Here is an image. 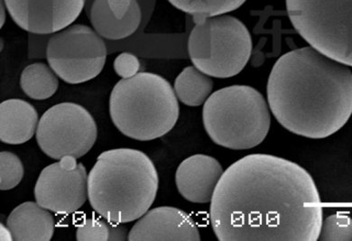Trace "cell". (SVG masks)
Segmentation results:
<instances>
[{"mask_svg": "<svg viewBox=\"0 0 352 241\" xmlns=\"http://www.w3.org/2000/svg\"><path fill=\"white\" fill-rule=\"evenodd\" d=\"M7 226L16 241H49L54 236V217L36 202H25L14 209Z\"/></svg>", "mask_w": 352, "mask_h": 241, "instance_id": "obj_16", "label": "cell"}, {"mask_svg": "<svg viewBox=\"0 0 352 241\" xmlns=\"http://www.w3.org/2000/svg\"><path fill=\"white\" fill-rule=\"evenodd\" d=\"M38 123L36 108L25 100H7L0 105V140L5 144L30 141L36 134Z\"/></svg>", "mask_w": 352, "mask_h": 241, "instance_id": "obj_15", "label": "cell"}, {"mask_svg": "<svg viewBox=\"0 0 352 241\" xmlns=\"http://www.w3.org/2000/svg\"><path fill=\"white\" fill-rule=\"evenodd\" d=\"M74 157L46 166L34 185V198L43 208L56 214H72L88 199V174Z\"/></svg>", "mask_w": 352, "mask_h": 241, "instance_id": "obj_10", "label": "cell"}, {"mask_svg": "<svg viewBox=\"0 0 352 241\" xmlns=\"http://www.w3.org/2000/svg\"><path fill=\"white\" fill-rule=\"evenodd\" d=\"M20 28L34 34H51L70 27L85 0H3Z\"/></svg>", "mask_w": 352, "mask_h": 241, "instance_id": "obj_11", "label": "cell"}, {"mask_svg": "<svg viewBox=\"0 0 352 241\" xmlns=\"http://www.w3.org/2000/svg\"><path fill=\"white\" fill-rule=\"evenodd\" d=\"M193 66L214 78L238 76L249 62L252 38L246 25L234 16L220 15L195 22L188 39Z\"/></svg>", "mask_w": 352, "mask_h": 241, "instance_id": "obj_6", "label": "cell"}, {"mask_svg": "<svg viewBox=\"0 0 352 241\" xmlns=\"http://www.w3.org/2000/svg\"><path fill=\"white\" fill-rule=\"evenodd\" d=\"M36 141L40 149L51 159L65 157L80 159L96 142V122L82 106L73 102L54 105L39 120Z\"/></svg>", "mask_w": 352, "mask_h": 241, "instance_id": "obj_9", "label": "cell"}, {"mask_svg": "<svg viewBox=\"0 0 352 241\" xmlns=\"http://www.w3.org/2000/svg\"><path fill=\"white\" fill-rule=\"evenodd\" d=\"M129 231L122 225L111 223V238L109 240H129Z\"/></svg>", "mask_w": 352, "mask_h": 241, "instance_id": "obj_24", "label": "cell"}, {"mask_svg": "<svg viewBox=\"0 0 352 241\" xmlns=\"http://www.w3.org/2000/svg\"><path fill=\"white\" fill-rule=\"evenodd\" d=\"M109 115L124 136L150 141L175 128L180 106L168 80L157 73H138L114 86L109 97Z\"/></svg>", "mask_w": 352, "mask_h": 241, "instance_id": "obj_4", "label": "cell"}, {"mask_svg": "<svg viewBox=\"0 0 352 241\" xmlns=\"http://www.w3.org/2000/svg\"><path fill=\"white\" fill-rule=\"evenodd\" d=\"M23 91L31 99L47 100L54 95L59 87L58 76L51 66L36 62L27 66L20 77Z\"/></svg>", "mask_w": 352, "mask_h": 241, "instance_id": "obj_18", "label": "cell"}, {"mask_svg": "<svg viewBox=\"0 0 352 241\" xmlns=\"http://www.w3.org/2000/svg\"><path fill=\"white\" fill-rule=\"evenodd\" d=\"M267 94L283 128L307 139H327L351 119L352 71L314 47L296 49L274 65Z\"/></svg>", "mask_w": 352, "mask_h": 241, "instance_id": "obj_2", "label": "cell"}, {"mask_svg": "<svg viewBox=\"0 0 352 241\" xmlns=\"http://www.w3.org/2000/svg\"><path fill=\"white\" fill-rule=\"evenodd\" d=\"M319 240L352 241V219L346 214L330 215L322 220Z\"/></svg>", "mask_w": 352, "mask_h": 241, "instance_id": "obj_21", "label": "cell"}, {"mask_svg": "<svg viewBox=\"0 0 352 241\" xmlns=\"http://www.w3.org/2000/svg\"><path fill=\"white\" fill-rule=\"evenodd\" d=\"M111 238V222L96 219L83 220L77 227L76 240L79 241H106Z\"/></svg>", "mask_w": 352, "mask_h": 241, "instance_id": "obj_22", "label": "cell"}, {"mask_svg": "<svg viewBox=\"0 0 352 241\" xmlns=\"http://www.w3.org/2000/svg\"><path fill=\"white\" fill-rule=\"evenodd\" d=\"M177 10L193 16L195 22L224 15L241 7L247 0H168Z\"/></svg>", "mask_w": 352, "mask_h": 241, "instance_id": "obj_19", "label": "cell"}, {"mask_svg": "<svg viewBox=\"0 0 352 241\" xmlns=\"http://www.w3.org/2000/svg\"><path fill=\"white\" fill-rule=\"evenodd\" d=\"M141 17L137 0H94L91 10L92 27L109 40L132 36L140 27Z\"/></svg>", "mask_w": 352, "mask_h": 241, "instance_id": "obj_14", "label": "cell"}, {"mask_svg": "<svg viewBox=\"0 0 352 241\" xmlns=\"http://www.w3.org/2000/svg\"><path fill=\"white\" fill-rule=\"evenodd\" d=\"M204 128L216 145L247 150L261 145L271 126L270 106L258 90L247 85L221 89L203 108Z\"/></svg>", "mask_w": 352, "mask_h": 241, "instance_id": "obj_5", "label": "cell"}, {"mask_svg": "<svg viewBox=\"0 0 352 241\" xmlns=\"http://www.w3.org/2000/svg\"><path fill=\"white\" fill-rule=\"evenodd\" d=\"M160 186L157 168L142 151L116 148L103 152L88 174V199L104 220L125 225L149 211Z\"/></svg>", "mask_w": 352, "mask_h": 241, "instance_id": "obj_3", "label": "cell"}, {"mask_svg": "<svg viewBox=\"0 0 352 241\" xmlns=\"http://www.w3.org/2000/svg\"><path fill=\"white\" fill-rule=\"evenodd\" d=\"M46 59L63 82L80 84L99 76L107 59L102 36L85 25H74L48 40Z\"/></svg>", "mask_w": 352, "mask_h": 241, "instance_id": "obj_8", "label": "cell"}, {"mask_svg": "<svg viewBox=\"0 0 352 241\" xmlns=\"http://www.w3.org/2000/svg\"><path fill=\"white\" fill-rule=\"evenodd\" d=\"M140 61L135 54L122 53L115 59L113 67L121 79L132 78L140 70Z\"/></svg>", "mask_w": 352, "mask_h": 241, "instance_id": "obj_23", "label": "cell"}, {"mask_svg": "<svg viewBox=\"0 0 352 241\" xmlns=\"http://www.w3.org/2000/svg\"><path fill=\"white\" fill-rule=\"evenodd\" d=\"M1 4V27H3V25H4L6 21V14L4 13V11L6 10V8H4L5 3L4 1H3V0Z\"/></svg>", "mask_w": 352, "mask_h": 241, "instance_id": "obj_26", "label": "cell"}, {"mask_svg": "<svg viewBox=\"0 0 352 241\" xmlns=\"http://www.w3.org/2000/svg\"><path fill=\"white\" fill-rule=\"evenodd\" d=\"M0 240H14L13 234L12 232H11L10 229L8 228L7 225H3V223L0 225Z\"/></svg>", "mask_w": 352, "mask_h": 241, "instance_id": "obj_25", "label": "cell"}, {"mask_svg": "<svg viewBox=\"0 0 352 241\" xmlns=\"http://www.w3.org/2000/svg\"><path fill=\"white\" fill-rule=\"evenodd\" d=\"M24 177V165L19 157L8 151L0 154V189L8 191L16 187Z\"/></svg>", "mask_w": 352, "mask_h": 241, "instance_id": "obj_20", "label": "cell"}, {"mask_svg": "<svg viewBox=\"0 0 352 241\" xmlns=\"http://www.w3.org/2000/svg\"><path fill=\"white\" fill-rule=\"evenodd\" d=\"M287 10L310 47L352 67V0H287Z\"/></svg>", "mask_w": 352, "mask_h": 241, "instance_id": "obj_7", "label": "cell"}, {"mask_svg": "<svg viewBox=\"0 0 352 241\" xmlns=\"http://www.w3.org/2000/svg\"><path fill=\"white\" fill-rule=\"evenodd\" d=\"M320 203L314 178L298 163L249 154L222 174L210 200V225L220 241H316Z\"/></svg>", "mask_w": 352, "mask_h": 241, "instance_id": "obj_1", "label": "cell"}, {"mask_svg": "<svg viewBox=\"0 0 352 241\" xmlns=\"http://www.w3.org/2000/svg\"><path fill=\"white\" fill-rule=\"evenodd\" d=\"M129 241L201 240L200 231L186 211L170 206L150 209L129 231Z\"/></svg>", "mask_w": 352, "mask_h": 241, "instance_id": "obj_12", "label": "cell"}, {"mask_svg": "<svg viewBox=\"0 0 352 241\" xmlns=\"http://www.w3.org/2000/svg\"><path fill=\"white\" fill-rule=\"evenodd\" d=\"M213 80L195 66H189L175 80L174 90L178 100L189 107H198L212 95Z\"/></svg>", "mask_w": 352, "mask_h": 241, "instance_id": "obj_17", "label": "cell"}, {"mask_svg": "<svg viewBox=\"0 0 352 241\" xmlns=\"http://www.w3.org/2000/svg\"><path fill=\"white\" fill-rule=\"evenodd\" d=\"M224 170L217 159L195 154L184 159L175 173V185L182 197L190 203H209Z\"/></svg>", "mask_w": 352, "mask_h": 241, "instance_id": "obj_13", "label": "cell"}]
</instances>
